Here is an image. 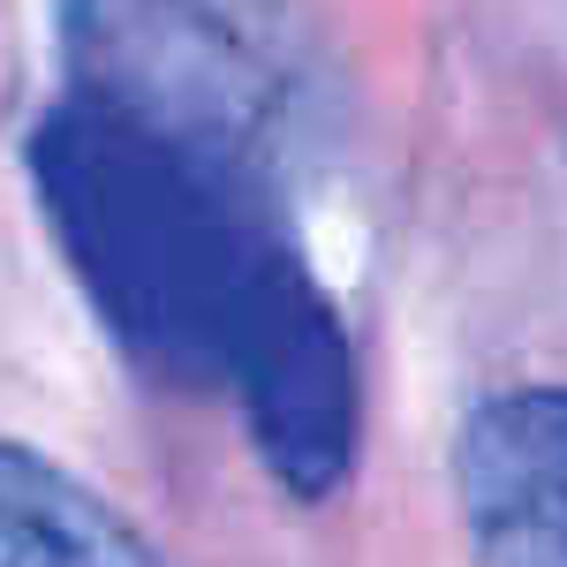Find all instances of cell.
<instances>
[{"mask_svg": "<svg viewBox=\"0 0 567 567\" xmlns=\"http://www.w3.org/2000/svg\"><path fill=\"white\" fill-rule=\"evenodd\" d=\"M31 189L106 341L175 393H219L296 499L355 462V349L288 213V175L61 91Z\"/></svg>", "mask_w": 567, "mask_h": 567, "instance_id": "cell-1", "label": "cell"}, {"mask_svg": "<svg viewBox=\"0 0 567 567\" xmlns=\"http://www.w3.org/2000/svg\"><path fill=\"white\" fill-rule=\"evenodd\" d=\"M69 91L288 175L303 144L296 0H53Z\"/></svg>", "mask_w": 567, "mask_h": 567, "instance_id": "cell-2", "label": "cell"}, {"mask_svg": "<svg viewBox=\"0 0 567 567\" xmlns=\"http://www.w3.org/2000/svg\"><path fill=\"white\" fill-rule=\"evenodd\" d=\"M477 567H567V386L484 401L454 446Z\"/></svg>", "mask_w": 567, "mask_h": 567, "instance_id": "cell-3", "label": "cell"}, {"mask_svg": "<svg viewBox=\"0 0 567 567\" xmlns=\"http://www.w3.org/2000/svg\"><path fill=\"white\" fill-rule=\"evenodd\" d=\"M0 567H167L84 477L0 439Z\"/></svg>", "mask_w": 567, "mask_h": 567, "instance_id": "cell-4", "label": "cell"}]
</instances>
